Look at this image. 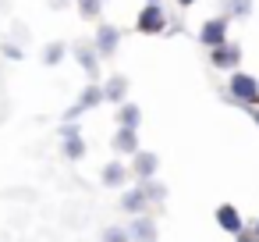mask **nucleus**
I'll return each mask as SVG.
<instances>
[{
  "mask_svg": "<svg viewBox=\"0 0 259 242\" xmlns=\"http://www.w3.org/2000/svg\"><path fill=\"white\" fill-rule=\"evenodd\" d=\"M227 100L241 111H252L259 107V79L248 75V72H231L227 79Z\"/></svg>",
  "mask_w": 259,
  "mask_h": 242,
  "instance_id": "1",
  "label": "nucleus"
},
{
  "mask_svg": "<svg viewBox=\"0 0 259 242\" xmlns=\"http://www.w3.org/2000/svg\"><path fill=\"white\" fill-rule=\"evenodd\" d=\"M100 242H132V235H128V228H117V224H110L107 231H103V238Z\"/></svg>",
  "mask_w": 259,
  "mask_h": 242,
  "instance_id": "20",
  "label": "nucleus"
},
{
  "mask_svg": "<svg viewBox=\"0 0 259 242\" xmlns=\"http://www.w3.org/2000/svg\"><path fill=\"white\" fill-rule=\"evenodd\" d=\"M146 206H149V192H146L142 185H135V189H128V192L121 196V210H124V214H132V217L146 214Z\"/></svg>",
  "mask_w": 259,
  "mask_h": 242,
  "instance_id": "11",
  "label": "nucleus"
},
{
  "mask_svg": "<svg viewBox=\"0 0 259 242\" xmlns=\"http://www.w3.org/2000/svg\"><path fill=\"white\" fill-rule=\"evenodd\" d=\"M71 54H75L78 68H82V72H85V75L96 82V79H100V54H96V47H85V43H78Z\"/></svg>",
  "mask_w": 259,
  "mask_h": 242,
  "instance_id": "9",
  "label": "nucleus"
},
{
  "mask_svg": "<svg viewBox=\"0 0 259 242\" xmlns=\"http://www.w3.org/2000/svg\"><path fill=\"white\" fill-rule=\"evenodd\" d=\"M146 4H160V0H146Z\"/></svg>",
  "mask_w": 259,
  "mask_h": 242,
  "instance_id": "27",
  "label": "nucleus"
},
{
  "mask_svg": "<svg viewBox=\"0 0 259 242\" xmlns=\"http://www.w3.org/2000/svg\"><path fill=\"white\" fill-rule=\"evenodd\" d=\"M128 178H132V171H128L121 160H110V164L103 167V175H100V182H103L107 189H117V185H124Z\"/></svg>",
  "mask_w": 259,
  "mask_h": 242,
  "instance_id": "13",
  "label": "nucleus"
},
{
  "mask_svg": "<svg viewBox=\"0 0 259 242\" xmlns=\"http://www.w3.org/2000/svg\"><path fill=\"white\" fill-rule=\"evenodd\" d=\"M93 47H96L100 57H114L117 47H121V29L117 25H100L96 36H93Z\"/></svg>",
  "mask_w": 259,
  "mask_h": 242,
  "instance_id": "7",
  "label": "nucleus"
},
{
  "mask_svg": "<svg viewBox=\"0 0 259 242\" xmlns=\"http://www.w3.org/2000/svg\"><path fill=\"white\" fill-rule=\"evenodd\" d=\"M103 93H107V103H128V79L124 75H110L103 82Z\"/></svg>",
  "mask_w": 259,
  "mask_h": 242,
  "instance_id": "12",
  "label": "nucleus"
},
{
  "mask_svg": "<svg viewBox=\"0 0 259 242\" xmlns=\"http://www.w3.org/2000/svg\"><path fill=\"white\" fill-rule=\"evenodd\" d=\"M64 54H68V47H64V43H47L39 61H43L47 68H54V64H61V61H64Z\"/></svg>",
  "mask_w": 259,
  "mask_h": 242,
  "instance_id": "18",
  "label": "nucleus"
},
{
  "mask_svg": "<svg viewBox=\"0 0 259 242\" xmlns=\"http://www.w3.org/2000/svg\"><path fill=\"white\" fill-rule=\"evenodd\" d=\"M0 54H4L8 61H22V57H25V50H22L15 40H4V43H0Z\"/></svg>",
  "mask_w": 259,
  "mask_h": 242,
  "instance_id": "21",
  "label": "nucleus"
},
{
  "mask_svg": "<svg viewBox=\"0 0 259 242\" xmlns=\"http://www.w3.org/2000/svg\"><path fill=\"white\" fill-rule=\"evenodd\" d=\"M139 125H142L139 103H121L117 107V128H139Z\"/></svg>",
  "mask_w": 259,
  "mask_h": 242,
  "instance_id": "17",
  "label": "nucleus"
},
{
  "mask_svg": "<svg viewBox=\"0 0 259 242\" xmlns=\"http://www.w3.org/2000/svg\"><path fill=\"white\" fill-rule=\"evenodd\" d=\"M255 231H259V221H255Z\"/></svg>",
  "mask_w": 259,
  "mask_h": 242,
  "instance_id": "28",
  "label": "nucleus"
},
{
  "mask_svg": "<svg viewBox=\"0 0 259 242\" xmlns=\"http://www.w3.org/2000/svg\"><path fill=\"white\" fill-rule=\"evenodd\" d=\"M234 242H259V231L255 228H245L241 235H234Z\"/></svg>",
  "mask_w": 259,
  "mask_h": 242,
  "instance_id": "23",
  "label": "nucleus"
},
{
  "mask_svg": "<svg viewBox=\"0 0 259 242\" xmlns=\"http://www.w3.org/2000/svg\"><path fill=\"white\" fill-rule=\"evenodd\" d=\"M61 139H64V157L71 160V164H78L82 157H85V139H82V128L78 125H61Z\"/></svg>",
  "mask_w": 259,
  "mask_h": 242,
  "instance_id": "6",
  "label": "nucleus"
},
{
  "mask_svg": "<svg viewBox=\"0 0 259 242\" xmlns=\"http://www.w3.org/2000/svg\"><path fill=\"white\" fill-rule=\"evenodd\" d=\"M156 171H160V157H156L153 150H139V153L132 157V175L139 178V185L153 182V178H156Z\"/></svg>",
  "mask_w": 259,
  "mask_h": 242,
  "instance_id": "5",
  "label": "nucleus"
},
{
  "mask_svg": "<svg viewBox=\"0 0 259 242\" xmlns=\"http://www.w3.org/2000/svg\"><path fill=\"white\" fill-rule=\"evenodd\" d=\"M50 4H54V8H64V4H68V0H50Z\"/></svg>",
  "mask_w": 259,
  "mask_h": 242,
  "instance_id": "26",
  "label": "nucleus"
},
{
  "mask_svg": "<svg viewBox=\"0 0 259 242\" xmlns=\"http://www.w3.org/2000/svg\"><path fill=\"white\" fill-rule=\"evenodd\" d=\"M227 29H231V18H227V15H217V18L202 22V29H199V43H202L206 50H217V47L231 43V40H227Z\"/></svg>",
  "mask_w": 259,
  "mask_h": 242,
  "instance_id": "3",
  "label": "nucleus"
},
{
  "mask_svg": "<svg viewBox=\"0 0 259 242\" xmlns=\"http://www.w3.org/2000/svg\"><path fill=\"white\" fill-rule=\"evenodd\" d=\"M178 8H192V4H199V0H174Z\"/></svg>",
  "mask_w": 259,
  "mask_h": 242,
  "instance_id": "25",
  "label": "nucleus"
},
{
  "mask_svg": "<svg viewBox=\"0 0 259 242\" xmlns=\"http://www.w3.org/2000/svg\"><path fill=\"white\" fill-rule=\"evenodd\" d=\"M238 64H241V47L238 43H224V47L209 50V68H217V72H238Z\"/></svg>",
  "mask_w": 259,
  "mask_h": 242,
  "instance_id": "4",
  "label": "nucleus"
},
{
  "mask_svg": "<svg viewBox=\"0 0 259 242\" xmlns=\"http://www.w3.org/2000/svg\"><path fill=\"white\" fill-rule=\"evenodd\" d=\"M114 150L117 153H139V128H117L114 132Z\"/></svg>",
  "mask_w": 259,
  "mask_h": 242,
  "instance_id": "15",
  "label": "nucleus"
},
{
  "mask_svg": "<svg viewBox=\"0 0 259 242\" xmlns=\"http://www.w3.org/2000/svg\"><path fill=\"white\" fill-rule=\"evenodd\" d=\"M142 189L149 192V203H163V199H167V189H163V185H160L156 178H153V182H146Z\"/></svg>",
  "mask_w": 259,
  "mask_h": 242,
  "instance_id": "22",
  "label": "nucleus"
},
{
  "mask_svg": "<svg viewBox=\"0 0 259 242\" xmlns=\"http://www.w3.org/2000/svg\"><path fill=\"white\" fill-rule=\"evenodd\" d=\"M220 4H224V15H227L231 22L252 18V11H255V0H220Z\"/></svg>",
  "mask_w": 259,
  "mask_h": 242,
  "instance_id": "16",
  "label": "nucleus"
},
{
  "mask_svg": "<svg viewBox=\"0 0 259 242\" xmlns=\"http://www.w3.org/2000/svg\"><path fill=\"white\" fill-rule=\"evenodd\" d=\"M128 235H132V242H156V221L149 214H139V217H132Z\"/></svg>",
  "mask_w": 259,
  "mask_h": 242,
  "instance_id": "10",
  "label": "nucleus"
},
{
  "mask_svg": "<svg viewBox=\"0 0 259 242\" xmlns=\"http://www.w3.org/2000/svg\"><path fill=\"white\" fill-rule=\"evenodd\" d=\"M167 29H170V22H167V11L160 4H146L135 15V32H142V36H160Z\"/></svg>",
  "mask_w": 259,
  "mask_h": 242,
  "instance_id": "2",
  "label": "nucleus"
},
{
  "mask_svg": "<svg viewBox=\"0 0 259 242\" xmlns=\"http://www.w3.org/2000/svg\"><path fill=\"white\" fill-rule=\"evenodd\" d=\"M213 217H217V224H220L227 235H241V231H245V221H241V214H238L234 203H220V206L213 210Z\"/></svg>",
  "mask_w": 259,
  "mask_h": 242,
  "instance_id": "8",
  "label": "nucleus"
},
{
  "mask_svg": "<svg viewBox=\"0 0 259 242\" xmlns=\"http://www.w3.org/2000/svg\"><path fill=\"white\" fill-rule=\"evenodd\" d=\"M75 4H78V15L85 22H96L103 15V0H75Z\"/></svg>",
  "mask_w": 259,
  "mask_h": 242,
  "instance_id": "19",
  "label": "nucleus"
},
{
  "mask_svg": "<svg viewBox=\"0 0 259 242\" xmlns=\"http://www.w3.org/2000/svg\"><path fill=\"white\" fill-rule=\"evenodd\" d=\"M82 111H93V107H100V103H107V93H103V86H96V82H89V86H82V93H78V100H75Z\"/></svg>",
  "mask_w": 259,
  "mask_h": 242,
  "instance_id": "14",
  "label": "nucleus"
},
{
  "mask_svg": "<svg viewBox=\"0 0 259 242\" xmlns=\"http://www.w3.org/2000/svg\"><path fill=\"white\" fill-rule=\"evenodd\" d=\"M245 114H248V118H252V121L259 125V107H252V111H245Z\"/></svg>",
  "mask_w": 259,
  "mask_h": 242,
  "instance_id": "24",
  "label": "nucleus"
}]
</instances>
